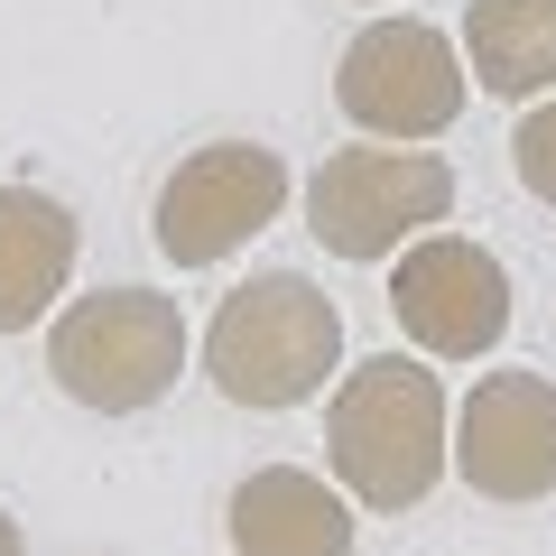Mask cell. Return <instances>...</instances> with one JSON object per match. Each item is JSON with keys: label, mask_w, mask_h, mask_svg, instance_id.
<instances>
[{"label": "cell", "mask_w": 556, "mask_h": 556, "mask_svg": "<svg viewBox=\"0 0 556 556\" xmlns=\"http://www.w3.org/2000/svg\"><path fill=\"white\" fill-rule=\"evenodd\" d=\"M445 437H455V408L427 362L371 353L334 380L325 455H334V492L362 510H417L445 482Z\"/></svg>", "instance_id": "6da1fadb"}, {"label": "cell", "mask_w": 556, "mask_h": 556, "mask_svg": "<svg viewBox=\"0 0 556 556\" xmlns=\"http://www.w3.org/2000/svg\"><path fill=\"white\" fill-rule=\"evenodd\" d=\"M343 362V306L298 269H260L204 325V380L232 408H306Z\"/></svg>", "instance_id": "7a4b0ae2"}, {"label": "cell", "mask_w": 556, "mask_h": 556, "mask_svg": "<svg viewBox=\"0 0 556 556\" xmlns=\"http://www.w3.org/2000/svg\"><path fill=\"white\" fill-rule=\"evenodd\" d=\"M47 371L75 408L139 417L186 380V316L159 288H93L47 325Z\"/></svg>", "instance_id": "3957f363"}, {"label": "cell", "mask_w": 556, "mask_h": 556, "mask_svg": "<svg viewBox=\"0 0 556 556\" xmlns=\"http://www.w3.org/2000/svg\"><path fill=\"white\" fill-rule=\"evenodd\" d=\"M455 214V167L437 149H334L306 177V232L334 260H390Z\"/></svg>", "instance_id": "277c9868"}, {"label": "cell", "mask_w": 556, "mask_h": 556, "mask_svg": "<svg viewBox=\"0 0 556 556\" xmlns=\"http://www.w3.org/2000/svg\"><path fill=\"white\" fill-rule=\"evenodd\" d=\"M464 93H473L464 47L445 38V28H427V20H371L353 47H343V65H334L343 121L371 130V139H437V130H455Z\"/></svg>", "instance_id": "5b68a950"}, {"label": "cell", "mask_w": 556, "mask_h": 556, "mask_svg": "<svg viewBox=\"0 0 556 556\" xmlns=\"http://www.w3.org/2000/svg\"><path fill=\"white\" fill-rule=\"evenodd\" d=\"M288 204V159L260 149V139H214V149H186L159 186V251L177 269H214L241 241H260Z\"/></svg>", "instance_id": "8992f818"}, {"label": "cell", "mask_w": 556, "mask_h": 556, "mask_svg": "<svg viewBox=\"0 0 556 556\" xmlns=\"http://www.w3.org/2000/svg\"><path fill=\"white\" fill-rule=\"evenodd\" d=\"M390 316L417 353L482 362L510 334V269L464 232H417L390 251Z\"/></svg>", "instance_id": "52a82bcc"}, {"label": "cell", "mask_w": 556, "mask_h": 556, "mask_svg": "<svg viewBox=\"0 0 556 556\" xmlns=\"http://www.w3.org/2000/svg\"><path fill=\"white\" fill-rule=\"evenodd\" d=\"M445 464L482 501H547L556 492V380L547 371H482L455 408Z\"/></svg>", "instance_id": "ba28073f"}, {"label": "cell", "mask_w": 556, "mask_h": 556, "mask_svg": "<svg viewBox=\"0 0 556 556\" xmlns=\"http://www.w3.org/2000/svg\"><path fill=\"white\" fill-rule=\"evenodd\" d=\"M232 556H353V501L306 464H260L223 510Z\"/></svg>", "instance_id": "9c48e42d"}, {"label": "cell", "mask_w": 556, "mask_h": 556, "mask_svg": "<svg viewBox=\"0 0 556 556\" xmlns=\"http://www.w3.org/2000/svg\"><path fill=\"white\" fill-rule=\"evenodd\" d=\"M84 251V223L38 186H0V334H28L65 298Z\"/></svg>", "instance_id": "30bf717a"}, {"label": "cell", "mask_w": 556, "mask_h": 556, "mask_svg": "<svg viewBox=\"0 0 556 556\" xmlns=\"http://www.w3.org/2000/svg\"><path fill=\"white\" fill-rule=\"evenodd\" d=\"M464 75L501 102L556 93V0H464Z\"/></svg>", "instance_id": "8fae6325"}, {"label": "cell", "mask_w": 556, "mask_h": 556, "mask_svg": "<svg viewBox=\"0 0 556 556\" xmlns=\"http://www.w3.org/2000/svg\"><path fill=\"white\" fill-rule=\"evenodd\" d=\"M510 167H519V186H529V195L556 214V93H538L529 112H519V130H510Z\"/></svg>", "instance_id": "7c38bea8"}, {"label": "cell", "mask_w": 556, "mask_h": 556, "mask_svg": "<svg viewBox=\"0 0 556 556\" xmlns=\"http://www.w3.org/2000/svg\"><path fill=\"white\" fill-rule=\"evenodd\" d=\"M0 556H28V538H20V519L0 510Z\"/></svg>", "instance_id": "4fadbf2b"}]
</instances>
